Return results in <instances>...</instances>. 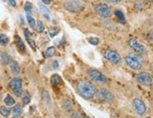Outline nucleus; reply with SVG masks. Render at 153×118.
<instances>
[{
  "mask_svg": "<svg viewBox=\"0 0 153 118\" xmlns=\"http://www.w3.org/2000/svg\"><path fill=\"white\" fill-rule=\"evenodd\" d=\"M25 10L26 13H31L32 11V5L30 2H25Z\"/></svg>",
  "mask_w": 153,
  "mask_h": 118,
  "instance_id": "nucleus-27",
  "label": "nucleus"
},
{
  "mask_svg": "<svg viewBox=\"0 0 153 118\" xmlns=\"http://www.w3.org/2000/svg\"><path fill=\"white\" fill-rule=\"evenodd\" d=\"M53 67H54V69H57L58 68V62L57 61L53 62Z\"/></svg>",
  "mask_w": 153,
  "mask_h": 118,
  "instance_id": "nucleus-34",
  "label": "nucleus"
},
{
  "mask_svg": "<svg viewBox=\"0 0 153 118\" xmlns=\"http://www.w3.org/2000/svg\"><path fill=\"white\" fill-rule=\"evenodd\" d=\"M9 43V38L5 34H0V45L6 46Z\"/></svg>",
  "mask_w": 153,
  "mask_h": 118,
  "instance_id": "nucleus-23",
  "label": "nucleus"
},
{
  "mask_svg": "<svg viewBox=\"0 0 153 118\" xmlns=\"http://www.w3.org/2000/svg\"><path fill=\"white\" fill-rule=\"evenodd\" d=\"M36 28H37V31L39 33H42L44 31V25H43V23L42 21H38L37 22V24H36Z\"/></svg>",
  "mask_w": 153,
  "mask_h": 118,
  "instance_id": "nucleus-26",
  "label": "nucleus"
},
{
  "mask_svg": "<svg viewBox=\"0 0 153 118\" xmlns=\"http://www.w3.org/2000/svg\"><path fill=\"white\" fill-rule=\"evenodd\" d=\"M107 2H109V3H114V4H117V3H119V2H121L122 0H106Z\"/></svg>",
  "mask_w": 153,
  "mask_h": 118,
  "instance_id": "nucleus-33",
  "label": "nucleus"
},
{
  "mask_svg": "<svg viewBox=\"0 0 153 118\" xmlns=\"http://www.w3.org/2000/svg\"><path fill=\"white\" fill-rule=\"evenodd\" d=\"M125 62L132 69L139 70L142 68V64L140 60H139V58L134 55H128L125 57Z\"/></svg>",
  "mask_w": 153,
  "mask_h": 118,
  "instance_id": "nucleus-7",
  "label": "nucleus"
},
{
  "mask_svg": "<svg viewBox=\"0 0 153 118\" xmlns=\"http://www.w3.org/2000/svg\"><path fill=\"white\" fill-rule=\"evenodd\" d=\"M39 10H41V12H42V14L47 19V20H50V10L46 8L45 6H43V5H39Z\"/></svg>",
  "mask_w": 153,
  "mask_h": 118,
  "instance_id": "nucleus-17",
  "label": "nucleus"
},
{
  "mask_svg": "<svg viewBox=\"0 0 153 118\" xmlns=\"http://www.w3.org/2000/svg\"><path fill=\"white\" fill-rule=\"evenodd\" d=\"M4 102H5V104L7 105V106H12V105H14L15 100H14V98H13L11 96L8 95V96H6L5 100H4Z\"/></svg>",
  "mask_w": 153,
  "mask_h": 118,
  "instance_id": "nucleus-20",
  "label": "nucleus"
},
{
  "mask_svg": "<svg viewBox=\"0 0 153 118\" xmlns=\"http://www.w3.org/2000/svg\"><path fill=\"white\" fill-rule=\"evenodd\" d=\"M15 43H16V46H17L19 52H25V43L22 41V38H20L19 36H15Z\"/></svg>",
  "mask_w": 153,
  "mask_h": 118,
  "instance_id": "nucleus-14",
  "label": "nucleus"
},
{
  "mask_svg": "<svg viewBox=\"0 0 153 118\" xmlns=\"http://www.w3.org/2000/svg\"><path fill=\"white\" fill-rule=\"evenodd\" d=\"M94 10L100 16L109 18L112 15V8L105 3H99L94 6Z\"/></svg>",
  "mask_w": 153,
  "mask_h": 118,
  "instance_id": "nucleus-3",
  "label": "nucleus"
},
{
  "mask_svg": "<svg viewBox=\"0 0 153 118\" xmlns=\"http://www.w3.org/2000/svg\"><path fill=\"white\" fill-rule=\"evenodd\" d=\"M0 114L4 117H9L10 114V110L9 108L5 107V106L0 107Z\"/></svg>",
  "mask_w": 153,
  "mask_h": 118,
  "instance_id": "nucleus-21",
  "label": "nucleus"
},
{
  "mask_svg": "<svg viewBox=\"0 0 153 118\" xmlns=\"http://www.w3.org/2000/svg\"><path fill=\"white\" fill-rule=\"evenodd\" d=\"M43 98L44 100L47 101V102H51V98H50V96H49V94H48V92L47 91H44L43 92Z\"/></svg>",
  "mask_w": 153,
  "mask_h": 118,
  "instance_id": "nucleus-31",
  "label": "nucleus"
},
{
  "mask_svg": "<svg viewBox=\"0 0 153 118\" xmlns=\"http://www.w3.org/2000/svg\"><path fill=\"white\" fill-rule=\"evenodd\" d=\"M10 70H11V72L14 75H18L19 73H20V67H19V65H18V63L17 62H15V61H10Z\"/></svg>",
  "mask_w": 153,
  "mask_h": 118,
  "instance_id": "nucleus-15",
  "label": "nucleus"
},
{
  "mask_svg": "<svg viewBox=\"0 0 153 118\" xmlns=\"http://www.w3.org/2000/svg\"><path fill=\"white\" fill-rule=\"evenodd\" d=\"M56 54V48L55 47H49L47 50H46V56L47 57H52Z\"/></svg>",
  "mask_w": 153,
  "mask_h": 118,
  "instance_id": "nucleus-25",
  "label": "nucleus"
},
{
  "mask_svg": "<svg viewBox=\"0 0 153 118\" xmlns=\"http://www.w3.org/2000/svg\"><path fill=\"white\" fill-rule=\"evenodd\" d=\"M51 83H52V85L53 86H56L59 83H61V79L58 75H54L51 79Z\"/></svg>",
  "mask_w": 153,
  "mask_h": 118,
  "instance_id": "nucleus-22",
  "label": "nucleus"
},
{
  "mask_svg": "<svg viewBox=\"0 0 153 118\" xmlns=\"http://www.w3.org/2000/svg\"><path fill=\"white\" fill-rule=\"evenodd\" d=\"M57 32H58V30L56 27H50L49 28V35L51 38H54L57 34Z\"/></svg>",
  "mask_w": 153,
  "mask_h": 118,
  "instance_id": "nucleus-28",
  "label": "nucleus"
},
{
  "mask_svg": "<svg viewBox=\"0 0 153 118\" xmlns=\"http://www.w3.org/2000/svg\"><path fill=\"white\" fill-rule=\"evenodd\" d=\"M0 63L2 65H9L10 63V56L5 52H0Z\"/></svg>",
  "mask_w": 153,
  "mask_h": 118,
  "instance_id": "nucleus-13",
  "label": "nucleus"
},
{
  "mask_svg": "<svg viewBox=\"0 0 153 118\" xmlns=\"http://www.w3.org/2000/svg\"><path fill=\"white\" fill-rule=\"evenodd\" d=\"M96 97L99 100L105 101V102L112 101V100H114V98H115L114 94L108 89H105V88H100L96 92Z\"/></svg>",
  "mask_w": 153,
  "mask_h": 118,
  "instance_id": "nucleus-5",
  "label": "nucleus"
},
{
  "mask_svg": "<svg viewBox=\"0 0 153 118\" xmlns=\"http://www.w3.org/2000/svg\"><path fill=\"white\" fill-rule=\"evenodd\" d=\"M129 45H130V47L134 51H135L136 52H145V47L142 44L139 43V41L136 38H131L129 41Z\"/></svg>",
  "mask_w": 153,
  "mask_h": 118,
  "instance_id": "nucleus-11",
  "label": "nucleus"
},
{
  "mask_svg": "<svg viewBox=\"0 0 153 118\" xmlns=\"http://www.w3.org/2000/svg\"><path fill=\"white\" fill-rule=\"evenodd\" d=\"M103 56L107 61L111 62L112 64L118 65L121 63V56L114 50L107 49L103 52Z\"/></svg>",
  "mask_w": 153,
  "mask_h": 118,
  "instance_id": "nucleus-4",
  "label": "nucleus"
},
{
  "mask_svg": "<svg viewBox=\"0 0 153 118\" xmlns=\"http://www.w3.org/2000/svg\"><path fill=\"white\" fill-rule=\"evenodd\" d=\"M131 103H132V106H134L137 114L144 115L146 114V111H147V107H146V105L142 100H140V98H134V100H132Z\"/></svg>",
  "mask_w": 153,
  "mask_h": 118,
  "instance_id": "nucleus-9",
  "label": "nucleus"
},
{
  "mask_svg": "<svg viewBox=\"0 0 153 118\" xmlns=\"http://www.w3.org/2000/svg\"><path fill=\"white\" fill-rule=\"evenodd\" d=\"M115 14H116V16L117 17L118 21L120 22L121 24H125V23H126V19H125V16H124L123 12H122L121 10H115Z\"/></svg>",
  "mask_w": 153,
  "mask_h": 118,
  "instance_id": "nucleus-18",
  "label": "nucleus"
},
{
  "mask_svg": "<svg viewBox=\"0 0 153 118\" xmlns=\"http://www.w3.org/2000/svg\"><path fill=\"white\" fill-rule=\"evenodd\" d=\"M135 79L139 83L145 85V86H150L152 84V78L150 74L147 72H141V73L136 74Z\"/></svg>",
  "mask_w": 153,
  "mask_h": 118,
  "instance_id": "nucleus-8",
  "label": "nucleus"
},
{
  "mask_svg": "<svg viewBox=\"0 0 153 118\" xmlns=\"http://www.w3.org/2000/svg\"><path fill=\"white\" fill-rule=\"evenodd\" d=\"M152 72H153V67H152Z\"/></svg>",
  "mask_w": 153,
  "mask_h": 118,
  "instance_id": "nucleus-37",
  "label": "nucleus"
},
{
  "mask_svg": "<svg viewBox=\"0 0 153 118\" xmlns=\"http://www.w3.org/2000/svg\"><path fill=\"white\" fill-rule=\"evenodd\" d=\"M10 89L16 95L17 97H21L23 94L22 90V80L20 78H13L12 80L9 83Z\"/></svg>",
  "mask_w": 153,
  "mask_h": 118,
  "instance_id": "nucleus-6",
  "label": "nucleus"
},
{
  "mask_svg": "<svg viewBox=\"0 0 153 118\" xmlns=\"http://www.w3.org/2000/svg\"><path fill=\"white\" fill-rule=\"evenodd\" d=\"M88 76L92 81L100 83H104L106 82V77L102 73L101 71L97 69H90L88 71Z\"/></svg>",
  "mask_w": 153,
  "mask_h": 118,
  "instance_id": "nucleus-10",
  "label": "nucleus"
},
{
  "mask_svg": "<svg viewBox=\"0 0 153 118\" xmlns=\"http://www.w3.org/2000/svg\"><path fill=\"white\" fill-rule=\"evenodd\" d=\"M89 43H91L92 45H98L100 42V39L98 38H88Z\"/></svg>",
  "mask_w": 153,
  "mask_h": 118,
  "instance_id": "nucleus-29",
  "label": "nucleus"
},
{
  "mask_svg": "<svg viewBox=\"0 0 153 118\" xmlns=\"http://www.w3.org/2000/svg\"><path fill=\"white\" fill-rule=\"evenodd\" d=\"M42 3H44L45 5H49L51 4V0H42Z\"/></svg>",
  "mask_w": 153,
  "mask_h": 118,
  "instance_id": "nucleus-35",
  "label": "nucleus"
},
{
  "mask_svg": "<svg viewBox=\"0 0 153 118\" xmlns=\"http://www.w3.org/2000/svg\"><path fill=\"white\" fill-rule=\"evenodd\" d=\"M64 8L71 12H78L84 9V4L80 0H68L64 3Z\"/></svg>",
  "mask_w": 153,
  "mask_h": 118,
  "instance_id": "nucleus-2",
  "label": "nucleus"
},
{
  "mask_svg": "<svg viewBox=\"0 0 153 118\" xmlns=\"http://www.w3.org/2000/svg\"><path fill=\"white\" fill-rule=\"evenodd\" d=\"M147 1L150 2V3H153V0H147Z\"/></svg>",
  "mask_w": 153,
  "mask_h": 118,
  "instance_id": "nucleus-36",
  "label": "nucleus"
},
{
  "mask_svg": "<svg viewBox=\"0 0 153 118\" xmlns=\"http://www.w3.org/2000/svg\"><path fill=\"white\" fill-rule=\"evenodd\" d=\"M77 90L79 95L85 100H91L96 95L95 85L88 81H81L77 85Z\"/></svg>",
  "mask_w": 153,
  "mask_h": 118,
  "instance_id": "nucleus-1",
  "label": "nucleus"
},
{
  "mask_svg": "<svg viewBox=\"0 0 153 118\" xmlns=\"http://www.w3.org/2000/svg\"><path fill=\"white\" fill-rule=\"evenodd\" d=\"M8 2H9V4H10L11 7H16V2H15V0H8Z\"/></svg>",
  "mask_w": 153,
  "mask_h": 118,
  "instance_id": "nucleus-32",
  "label": "nucleus"
},
{
  "mask_svg": "<svg viewBox=\"0 0 153 118\" xmlns=\"http://www.w3.org/2000/svg\"><path fill=\"white\" fill-rule=\"evenodd\" d=\"M21 97H22V102H23V104L27 105V104L30 102V96H29L27 93H24V94H22Z\"/></svg>",
  "mask_w": 153,
  "mask_h": 118,
  "instance_id": "nucleus-24",
  "label": "nucleus"
},
{
  "mask_svg": "<svg viewBox=\"0 0 153 118\" xmlns=\"http://www.w3.org/2000/svg\"><path fill=\"white\" fill-rule=\"evenodd\" d=\"M25 38H26V41H27V42H28V44L31 46V48L33 49V50H36V44H35V41L33 39V38H32V35H31V33L29 32V30L28 29H25Z\"/></svg>",
  "mask_w": 153,
  "mask_h": 118,
  "instance_id": "nucleus-12",
  "label": "nucleus"
},
{
  "mask_svg": "<svg viewBox=\"0 0 153 118\" xmlns=\"http://www.w3.org/2000/svg\"><path fill=\"white\" fill-rule=\"evenodd\" d=\"M63 107L65 110H67V111H70L71 109V104L69 100H66L63 102Z\"/></svg>",
  "mask_w": 153,
  "mask_h": 118,
  "instance_id": "nucleus-30",
  "label": "nucleus"
},
{
  "mask_svg": "<svg viewBox=\"0 0 153 118\" xmlns=\"http://www.w3.org/2000/svg\"><path fill=\"white\" fill-rule=\"evenodd\" d=\"M10 111L12 113L13 116H15V117L16 116H20L23 114V108L20 106L19 104H17V105H15V106L12 108V110Z\"/></svg>",
  "mask_w": 153,
  "mask_h": 118,
  "instance_id": "nucleus-16",
  "label": "nucleus"
},
{
  "mask_svg": "<svg viewBox=\"0 0 153 118\" xmlns=\"http://www.w3.org/2000/svg\"><path fill=\"white\" fill-rule=\"evenodd\" d=\"M26 19H27V22H28V24H29V25L31 26V27L32 28H35L37 23L35 21V19L31 16L30 13H26Z\"/></svg>",
  "mask_w": 153,
  "mask_h": 118,
  "instance_id": "nucleus-19",
  "label": "nucleus"
}]
</instances>
